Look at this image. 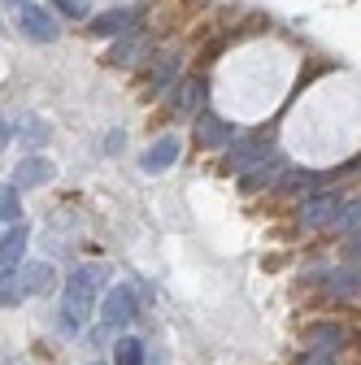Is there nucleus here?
<instances>
[{
    "label": "nucleus",
    "instance_id": "nucleus-1",
    "mask_svg": "<svg viewBox=\"0 0 361 365\" xmlns=\"http://www.w3.org/2000/svg\"><path fill=\"white\" fill-rule=\"evenodd\" d=\"M101 287H105V269L101 265H78L70 274V283H66V327L78 331L87 322V313H92Z\"/></svg>",
    "mask_w": 361,
    "mask_h": 365
},
{
    "label": "nucleus",
    "instance_id": "nucleus-2",
    "mask_svg": "<svg viewBox=\"0 0 361 365\" xmlns=\"http://www.w3.org/2000/svg\"><path fill=\"white\" fill-rule=\"evenodd\" d=\"M270 148H275V140H270V135H248V140L231 144V153H227V170H257V165H265Z\"/></svg>",
    "mask_w": 361,
    "mask_h": 365
},
{
    "label": "nucleus",
    "instance_id": "nucleus-3",
    "mask_svg": "<svg viewBox=\"0 0 361 365\" xmlns=\"http://www.w3.org/2000/svg\"><path fill=\"white\" fill-rule=\"evenodd\" d=\"M305 344H309V352L331 356V352H340V348L348 344V331H344L340 322H313V327L305 331Z\"/></svg>",
    "mask_w": 361,
    "mask_h": 365
},
{
    "label": "nucleus",
    "instance_id": "nucleus-4",
    "mask_svg": "<svg viewBox=\"0 0 361 365\" xmlns=\"http://www.w3.org/2000/svg\"><path fill=\"white\" fill-rule=\"evenodd\" d=\"M101 317H105V327H126L135 317V292L131 287H109V296L101 300Z\"/></svg>",
    "mask_w": 361,
    "mask_h": 365
},
{
    "label": "nucleus",
    "instance_id": "nucleus-5",
    "mask_svg": "<svg viewBox=\"0 0 361 365\" xmlns=\"http://www.w3.org/2000/svg\"><path fill=\"white\" fill-rule=\"evenodd\" d=\"M22 35L35 39V43H53L61 31H57V18L49 9H39V5H26L22 9Z\"/></svg>",
    "mask_w": 361,
    "mask_h": 365
},
{
    "label": "nucleus",
    "instance_id": "nucleus-6",
    "mask_svg": "<svg viewBox=\"0 0 361 365\" xmlns=\"http://www.w3.org/2000/svg\"><path fill=\"white\" fill-rule=\"evenodd\" d=\"M205 96H209V91H205V78H183V83L174 87V101H170V109H174L178 118L205 113V109H200V105H205Z\"/></svg>",
    "mask_w": 361,
    "mask_h": 365
},
{
    "label": "nucleus",
    "instance_id": "nucleus-7",
    "mask_svg": "<svg viewBox=\"0 0 361 365\" xmlns=\"http://www.w3.org/2000/svg\"><path fill=\"white\" fill-rule=\"evenodd\" d=\"M196 140H200V148H227V144H231L227 118H218V113H196Z\"/></svg>",
    "mask_w": 361,
    "mask_h": 365
},
{
    "label": "nucleus",
    "instance_id": "nucleus-8",
    "mask_svg": "<svg viewBox=\"0 0 361 365\" xmlns=\"http://www.w3.org/2000/svg\"><path fill=\"white\" fill-rule=\"evenodd\" d=\"M22 292H31V296H49L53 287H57V269H53V261H31L22 274Z\"/></svg>",
    "mask_w": 361,
    "mask_h": 365
},
{
    "label": "nucleus",
    "instance_id": "nucleus-9",
    "mask_svg": "<svg viewBox=\"0 0 361 365\" xmlns=\"http://www.w3.org/2000/svg\"><path fill=\"white\" fill-rule=\"evenodd\" d=\"M340 209H344V200H340L335 192H318V196L305 200V222H309V226H327V222L340 217Z\"/></svg>",
    "mask_w": 361,
    "mask_h": 365
},
{
    "label": "nucleus",
    "instance_id": "nucleus-10",
    "mask_svg": "<svg viewBox=\"0 0 361 365\" xmlns=\"http://www.w3.org/2000/svg\"><path fill=\"white\" fill-rule=\"evenodd\" d=\"M53 161L49 157H26L22 165H18V174H14V187L22 192V187H44V182H49L53 178Z\"/></svg>",
    "mask_w": 361,
    "mask_h": 365
},
{
    "label": "nucleus",
    "instance_id": "nucleus-11",
    "mask_svg": "<svg viewBox=\"0 0 361 365\" xmlns=\"http://www.w3.org/2000/svg\"><path fill=\"white\" fill-rule=\"evenodd\" d=\"M178 161V135H161V140L144 153V170L148 174H161V170H170Z\"/></svg>",
    "mask_w": 361,
    "mask_h": 365
},
{
    "label": "nucleus",
    "instance_id": "nucleus-12",
    "mask_svg": "<svg viewBox=\"0 0 361 365\" xmlns=\"http://www.w3.org/2000/svg\"><path fill=\"white\" fill-rule=\"evenodd\" d=\"M26 226H9V235L0 240V269H14L18 261H22V252H26Z\"/></svg>",
    "mask_w": 361,
    "mask_h": 365
},
{
    "label": "nucleus",
    "instance_id": "nucleus-13",
    "mask_svg": "<svg viewBox=\"0 0 361 365\" xmlns=\"http://www.w3.org/2000/svg\"><path fill=\"white\" fill-rule=\"evenodd\" d=\"M126 26H135V14H126V9H113V14L92 18V35H105V39L126 35Z\"/></svg>",
    "mask_w": 361,
    "mask_h": 365
},
{
    "label": "nucleus",
    "instance_id": "nucleus-14",
    "mask_svg": "<svg viewBox=\"0 0 361 365\" xmlns=\"http://www.w3.org/2000/svg\"><path fill=\"white\" fill-rule=\"evenodd\" d=\"M144 361H148L144 339L126 335V339H118V344H113V365H144Z\"/></svg>",
    "mask_w": 361,
    "mask_h": 365
},
{
    "label": "nucleus",
    "instance_id": "nucleus-15",
    "mask_svg": "<svg viewBox=\"0 0 361 365\" xmlns=\"http://www.w3.org/2000/svg\"><path fill=\"white\" fill-rule=\"evenodd\" d=\"M22 279L14 269H0V309H14V304H22Z\"/></svg>",
    "mask_w": 361,
    "mask_h": 365
},
{
    "label": "nucleus",
    "instance_id": "nucleus-16",
    "mask_svg": "<svg viewBox=\"0 0 361 365\" xmlns=\"http://www.w3.org/2000/svg\"><path fill=\"white\" fill-rule=\"evenodd\" d=\"M18 217H22L18 187H0V222H14V226H18Z\"/></svg>",
    "mask_w": 361,
    "mask_h": 365
},
{
    "label": "nucleus",
    "instance_id": "nucleus-17",
    "mask_svg": "<svg viewBox=\"0 0 361 365\" xmlns=\"http://www.w3.org/2000/svg\"><path fill=\"white\" fill-rule=\"evenodd\" d=\"M174 70H178V57H174V53H166V57H157V70H153V83H148V87L157 91V87H161V83H166V78H170Z\"/></svg>",
    "mask_w": 361,
    "mask_h": 365
},
{
    "label": "nucleus",
    "instance_id": "nucleus-18",
    "mask_svg": "<svg viewBox=\"0 0 361 365\" xmlns=\"http://www.w3.org/2000/svg\"><path fill=\"white\" fill-rule=\"evenodd\" d=\"M66 18H87V0H53Z\"/></svg>",
    "mask_w": 361,
    "mask_h": 365
},
{
    "label": "nucleus",
    "instance_id": "nucleus-19",
    "mask_svg": "<svg viewBox=\"0 0 361 365\" xmlns=\"http://www.w3.org/2000/svg\"><path fill=\"white\" fill-rule=\"evenodd\" d=\"M300 365H335V361H331V356H318V352H305Z\"/></svg>",
    "mask_w": 361,
    "mask_h": 365
},
{
    "label": "nucleus",
    "instance_id": "nucleus-20",
    "mask_svg": "<svg viewBox=\"0 0 361 365\" xmlns=\"http://www.w3.org/2000/svg\"><path fill=\"white\" fill-rule=\"evenodd\" d=\"M5 144H9V126H5V122H0V148H5Z\"/></svg>",
    "mask_w": 361,
    "mask_h": 365
},
{
    "label": "nucleus",
    "instance_id": "nucleus-21",
    "mask_svg": "<svg viewBox=\"0 0 361 365\" xmlns=\"http://www.w3.org/2000/svg\"><path fill=\"white\" fill-rule=\"evenodd\" d=\"M5 5H18V9H26V0H5Z\"/></svg>",
    "mask_w": 361,
    "mask_h": 365
},
{
    "label": "nucleus",
    "instance_id": "nucleus-22",
    "mask_svg": "<svg viewBox=\"0 0 361 365\" xmlns=\"http://www.w3.org/2000/svg\"><path fill=\"white\" fill-rule=\"evenodd\" d=\"M92 365H101V361H92Z\"/></svg>",
    "mask_w": 361,
    "mask_h": 365
}]
</instances>
